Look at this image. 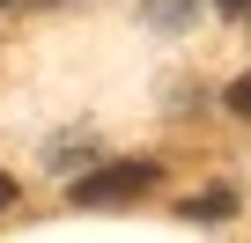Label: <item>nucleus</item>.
<instances>
[{
    "label": "nucleus",
    "mask_w": 251,
    "mask_h": 243,
    "mask_svg": "<svg viewBox=\"0 0 251 243\" xmlns=\"http://www.w3.org/2000/svg\"><path fill=\"white\" fill-rule=\"evenodd\" d=\"M148 184H155V162L133 155V162H103V170H89V177L74 184V199H81V206H118V199H141Z\"/></svg>",
    "instance_id": "obj_1"
},
{
    "label": "nucleus",
    "mask_w": 251,
    "mask_h": 243,
    "mask_svg": "<svg viewBox=\"0 0 251 243\" xmlns=\"http://www.w3.org/2000/svg\"><path fill=\"white\" fill-rule=\"evenodd\" d=\"M229 110H236V118H251V74H236V81H229Z\"/></svg>",
    "instance_id": "obj_4"
},
{
    "label": "nucleus",
    "mask_w": 251,
    "mask_h": 243,
    "mask_svg": "<svg viewBox=\"0 0 251 243\" xmlns=\"http://www.w3.org/2000/svg\"><path fill=\"white\" fill-rule=\"evenodd\" d=\"M8 199H15V177H8V170H0V206H8Z\"/></svg>",
    "instance_id": "obj_6"
},
{
    "label": "nucleus",
    "mask_w": 251,
    "mask_h": 243,
    "mask_svg": "<svg viewBox=\"0 0 251 243\" xmlns=\"http://www.w3.org/2000/svg\"><path fill=\"white\" fill-rule=\"evenodd\" d=\"M0 8H8V0H0Z\"/></svg>",
    "instance_id": "obj_7"
},
{
    "label": "nucleus",
    "mask_w": 251,
    "mask_h": 243,
    "mask_svg": "<svg viewBox=\"0 0 251 243\" xmlns=\"http://www.w3.org/2000/svg\"><path fill=\"white\" fill-rule=\"evenodd\" d=\"M141 8H148L155 22H185V15H192V0H141Z\"/></svg>",
    "instance_id": "obj_3"
},
{
    "label": "nucleus",
    "mask_w": 251,
    "mask_h": 243,
    "mask_svg": "<svg viewBox=\"0 0 251 243\" xmlns=\"http://www.w3.org/2000/svg\"><path fill=\"white\" fill-rule=\"evenodd\" d=\"M236 206V192H200V199H185V214H229Z\"/></svg>",
    "instance_id": "obj_2"
},
{
    "label": "nucleus",
    "mask_w": 251,
    "mask_h": 243,
    "mask_svg": "<svg viewBox=\"0 0 251 243\" xmlns=\"http://www.w3.org/2000/svg\"><path fill=\"white\" fill-rule=\"evenodd\" d=\"M222 15H236V22H251V0H214Z\"/></svg>",
    "instance_id": "obj_5"
}]
</instances>
